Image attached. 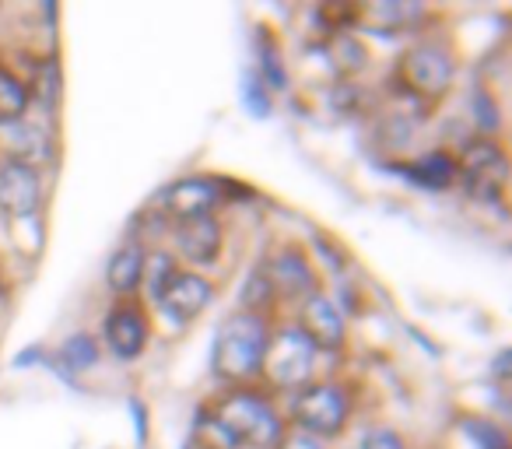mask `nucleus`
<instances>
[{
	"instance_id": "obj_1",
	"label": "nucleus",
	"mask_w": 512,
	"mask_h": 449,
	"mask_svg": "<svg viewBox=\"0 0 512 449\" xmlns=\"http://www.w3.org/2000/svg\"><path fill=\"white\" fill-rule=\"evenodd\" d=\"M207 432L221 442V449H274V442L285 435V425L267 397L235 390L211 407Z\"/></svg>"
},
{
	"instance_id": "obj_2",
	"label": "nucleus",
	"mask_w": 512,
	"mask_h": 449,
	"mask_svg": "<svg viewBox=\"0 0 512 449\" xmlns=\"http://www.w3.org/2000/svg\"><path fill=\"white\" fill-rule=\"evenodd\" d=\"M267 341H271V327L260 313L239 309V313L225 316L214 330L211 372L225 383H249L260 376Z\"/></svg>"
},
{
	"instance_id": "obj_3",
	"label": "nucleus",
	"mask_w": 512,
	"mask_h": 449,
	"mask_svg": "<svg viewBox=\"0 0 512 449\" xmlns=\"http://www.w3.org/2000/svg\"><path fill=\"white\" fill-rule=\"evenodd\" d=\"M351 414V397L341 383H309L302 390H295L292 400V418L295 428L313 439L327 442L334 435L344 432Z\"/></svg>"
},
{
	"instance_id": "obj_4",
	"label": "nucleus",
	"mask_w": 512,
	"mask_h": 449,
	"mask_svg": "<svg viewBox=\"0 0 512 449\" xmlns=\"http://www.w3.org/2000/svg\"><path fill=\"white\" fill-rule=\"evenodd\" d=\"M316 369V348L299 334L295 327L271 330V341L264 351V365H260V376L267 379L278 390H302V386L313 383Z\"/></svg>"
},
{
	"instance_id": "obj_5",
	"label": "nucleus",
	"mask_w": 512,
	"mask_h": 449,
	"mask_svg": "<svg viewBox=\"0 0 512 449\" xmlns=\"http://www.w3.org/2000/svg\"><path fill=\"white\" fill-rule=\"evenodd\" d=\"M397 78L407 88V95L418 99H439L453 85V53L442 43H414L400 57Z\"/></svg>"
},
{
	"instance_id": "obj_6",
	"label": "nucleus",
	"mask_w": 512,
	"mask_h": 449,
	"mask_svg": "<svg viewBox=\"0 0 512 449\" xmlns=\"http://www.w3.org/2000/svg\"><path fill=\"white\" fill-rule=\"evenodd\" d=\"M43 207V176L36 165L4 158L0 162V211L22 221Z\"/></svg>"
},
{
	"instance_id": "obj_7",
	"label": "nucleus",
	"mask_w": 512,
	"mask_h": 449,
	"mask_svg": "<svg viewBox=\"0 0 512 449\" xmlns=\"http://www.w3.org/2000/svg\"><path fill=\"white\" fill-rule=\"evenodd\" d=\"M295 330H299V334L313 344L316 355H320V351H341L344 337H348L344 313L320 292H313V295H306V299H302Z\"/></svg>"
},
{
	"instance_id": "obj_8",
	"label": "nucleus",
	"mask_w": 512,
	"mask_h": 449,
	"mask_svg": "<svg viewBox=\"0 0 512 449\" xmlns=\"http://www.w3.org/2000/svg\"><path fill=\"white\" fill-rule=\"evenodd\" d=\"M456 172L463 176L467 190L481 200H491L495 193L505 190V158L491 141L467 144L460 162H456Z\"/></svg>"
},
{
	"instance_id": "obj_9",
	"label": "nucleus",
	"mask_w": 512,
	"mask_h": 449,
	"mask_svg": "<svg viewBox=\"0 0 512 449\" xmlns=\"http://www.w3.org/2000/svg\"><path fill=\"white\" fill-rule=\"evenodd\" d=\"M218 204H221V183L218 179H207V176L176 179V183L162 193V207L176 221L207 218V214H214Z\"/></svg>"
},
{
	"instance_id": "obj_10",
	"label": "nucleus",
	"mask_w": 512,
	"mask_h": 449,
	"mask_svg": "<svg viewBox=\"0 0 512 449\" xmlns=\"http://www.w3.org/2000/svg\"><path fill=\"white\" fill-rule=\"evenodd\" d=\"M214 299V288L211 281L204 278L200 271H190V267H179V274L169 281V288L162 292V299H158V306L165 309V313L172 316V320H197L200 313H204L207 306H211Z\"/></svg>"
},
{
	"instance_id": "obj_11",
	"label": "nucleus",
	"mask_w": 512,
	"mask_h": 449,
	"mask_svg": "<svg viewBox=\"0 0 512 449\" xmlns=\"http://www.w3.org/2000/svg\"><path fill=\"white\" fill-rule=\"evenodd\" d=\"M221 246H225V232H221V221L214 214L207 218H190V221H179L176 225V260H186L193 267H207L218 260Z\"/></svg>"
},
{
	"instance_id": "obj_12",
	"label": "nucleus",
	"mask_w": 512,
	"mask_h": 449,
	"mask_svg": "<svg viewBox=\"0 0 512 449\" xmlns=\"http://www.w3.org/2000/svg\"><path fill=\"white\" fill-rule=\"evenodd\" d=\"M102 341L109 344V351H113L116 358L130 362V358H137L148 348V320H144V313L137 306L123 302V306H116L113 313L106 316V323H102Z\"/></svg>"
},
{
	"instance_id": "obj_13",
	"label": "nucleus",
	"mask_w": 512,
	"mask_h": 449,
	"mask_svg": "<svg viewBox=\"0 0 512 449\" xmlns=\"http://www.w3.org/2000/svg\"><path fill=\"white\" fill-rule=\"evenodd\" d=\"M144 257L148 253L141 250L137 243H127L109 257L106 264V281L116 295H134L141 288V278H144Z\"/></svg>"
},
{
	"instance_id": "obj_14",
	"label": "nucleus",
	"mask_w": 512,
	"mask_h": 449,
	"mask_svg": "<svg viewBox=\"0 0 512 449\" xmlns=\"http://www.w3.org/2000/svg\"><path fill=\"white\" fill-rule=\"evenodd\" d=\"M267 278H271L274 292H292V295H313V271H309L306 257L285 250L281 257H274L271 267H264Z\"/></svg>"
},
{
	"instance_id": "obj_15",
	"label": "nucleus",
	"mask_w": 512,
	"mask_h": 449,
	"mask_svg": "<svg viewBox=\"0 0 512 449\" xmlns=\"http://www.w3.org/2000/svg\"><path fill=\"white\" fill-rule=\"evenodd\" d=\"M25 113H29V88L22 85L18 74L0 67V127L25 120Z\"/></svg>"
},
{
	"instance_id": "obj_16",
	"label": "nucleus",
	"mask_w": 512,
	"mask_h": 449,
	"mask_svg": "<svg viewBox=\"0 0 512 449\" xmlns=\"http://www.w3.org/2000/svg\"><path fill=\"white\" fill-rule=\"evenodd\" d=\"M407 172H411L418 183L432 186V190H442V186H449L456 179V158L446 155V151H428V155H421L414 165H407Z\"/></svg>"
},
{
	"instance_id": "obj_17",
	"label": "nucleus",
	"mask_w": 512,
	"mask_h": 449,
	"mask_svg": "<svg viewBox=\"0 0 512 449\" xmlns=\"http://www.w3.org/2000/svg\"><path fill=\"white\" fill-rule=\"evenodd\" d=\"M179 274V260L172 257V253H165V250H158V253H151V257H144V278H141V285L148 288V295L151 299H162V292L169 288V281Z\"/></svg>"
},
{
	"instance_id": "obj_18",
	"label": "nucleus",
	"mask_w": 512,
	"mask_h": 449,
	"mask_svg": "<svg viewBox=\"0 0 512 449\" xmlns=\"http://www.w3.org/2000/svg\"><path fill=\"white\" fill-rule=\"evenodd\" d=\"M64 362L71 365V369H92L95 362H99V341H95L92 334H78L71 337V341L64 344Z\"/></svg>"
},
{
	"instance_id": "obj_19",
	"label": "nucleus",
	"mask_w": 512,
	"mask_h": 449,
	"mask_svg": "<svg viewBox=\"0 0 512 449\" xmlns=\"http://www.w3.org/2000/svg\"><path fill=\"white\" fill-rule=\"evenodd\" d=\"M274 285H271V278H267V271L260 267V271H253L249 274V281H246V292H242V302H246V313H260L264 316V306L274 299Z\"/></svg>"
},
{
	"instance_id": "obj_20",
	"label": "nucleus",
	"mask_w": 512,
	"mask_h": 449,
	"mask_svg": "<svg viewBox=\"0 0 512 449\" xmlns=\"http://www.w3.org/2000/svg\"><path fill=\"white\" fill-rule=\"evenodd\" d=\"M36 92H39V99H43L46 106H57V99H60V67L53 64V60H46V64L39 67Z\"/></svg>"
},
{
	"instance_id": "obj_21",
	"label": "nucleus",
	"mask_w": 512,
	"mask_h": 449,
	"mask_svg": "<svg viewBox=\"0 0 512 449\" xmlns=\"http://www.w3.org/2000/svg\"><path fill=\"white\" fill-rule=\"evenodd\" d=\"M467 432L474 435L477 442H481V449H509V442H505V435L498 432L495 425H484V421H467Z\"/></svg>"
},
{
	"instance_id": "obj_22",
	"label": "nucleus",
	"mask_w": 512,
	"mask_h": 449,
	"mask_svg": "<svg viewBox=\"0 0 512 449\" xmlns=\"http://www.w3.org/2000/svg\"><path fill=\"white\" fill-rule=\"evenodd\" d=\"M362 449H407V446L390 428H369V432L362 435Z\"/></svg>"
},
{
	"instance_id": "obj_23",
	"label": "nucleus",
	"mask_w": 512,
	"mask_h": 449,
	"mask_svg": "<svg viewBox=\"0 0 512 449\" xmlns=\"http://www.w3.org/2000/svg\"><path fill=\"white\" fill-rule=\"evenodd\" d=\"M274 449H327V442H320V439H313V435L292 428V432H285L278 442H274Z\"/></svg>"
},
{
	"instance_id": "obj_24",
	"label": "nucleus",
	"mask_w": 512,
	"mask_h": 449,
	"mask_svg": "<svg viewBox=\"0 0 512 449\" xmlns=\"http://www.w3.org/2000/svg\"><path fill=\"white\" fill-rule=\"evenodd\" d=\"M491 372H495V379H509V351H498L495 355V365H491Z\"/></svg>"
}]
</instances>
